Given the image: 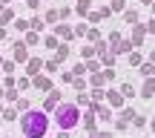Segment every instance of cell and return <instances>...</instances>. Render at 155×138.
Masks as SVG:
<instances>
[{"mask_svg": "<svg viewBox=\"0 0 155 138\" xmlns=\"http://www.w3.org/2000/svg\"><path fill=\"white\" fill-rule=\"evenodd\" d=\"M20 130L26 138H46L49 133V112L43 109H26L20 118Z\"/></svg>", "mask_w": 155, "mask_h": 138, "instance_id": "6da1fadb", "label": "cell"}, {"mask_svg": "<svg viewBox=\"0 0 155 138\" xmlns=\"http://www.w3.org/2000/svg\"><path fill=\"white\" fill-rule=\"evenodd\" d=\"M55 124L61 130H75L78 124H81V109H78V104H58L55 109Z\"/></svg>", "mask_w": 155, "mask_h": 138, "instance_id": "7a4b0ae2", "label": "cell"}, {"mask_svg": "<svg viewBox=\"0 0 155 138\" xmlns=\"http://www.w3.org/2000/svg\"><path fill=\"white\" fill-rule=\"evenodd\" d=\"M58 104H61V92H58V89H52V92H49V98H46V104H43V112L58 109Z\"/></svg>", "mask_w": 155, "mask_h": 138, "instance_id": "3957f363", "label": "cell"}, {"mask_svg": "<svg viewBox=\"0 0 155 138\" xmlns=\"http://www.w3.org/2000/svg\"><path fill=\"white\" fill-rule=\"evenodd\" d=\"M81 124H83V130H95V127H98V115H95V109L83 112V115H81Z\"/></svg>", "mask_w": 155, "mask_h": 138, "instance_id": "277c9868", "label": "cell"}, {"mask_svg": "<svg viewBox=\"0 0 155 138\" xmlns=\"http://www.w3.org/2000/svg\"><path fill=\"white\" fill-rule=\"evenodd\" d=\"M40 66H43V61H38V58H29V61H26V75L35 78V75L40 72Z\"/></svg>", "mask_w": 155, "mask_h": 138, "instance_id": "5b68a950", "label": "cell"}, {"mask_svg": "<svg viewBox=\"0 0 155 138\" xmlns=\"http://www.w3.org/2000/svg\"><path fill=\"white\" fill-rule=\"evenodd\" d=\"M29 46L26 43H23V40H17V43H15V61H29Z\"/></svg>", "mask_w": 155, "mask_h": 138, "instance_id": "8992f818", "label": "cell"}, {"mask_svg": "<svg viewBox=\"0 0 155 138\" xmlns=\"http://www.w3.org/2000/svg\"><path fill=\"white\" fill-rule=\"evenodd\" d=\"M32 86L43 89V92H52V83H49V78H43V75H35V78H32Z\"/></svg>", "mask_w": 155, "mask_h": 138, "instance_id": "52a82bcc", "label": "cell"}, {"mask_svg": "<svg viewBox=\"0 0 155 138\" xmlns=\"http://www.w3.org/2000/svg\"><path fill=\"white\" fill-rule=\"evenodd\" d=\"M144 35H147V29L135 23V32H132V46H141V43H144Z\"/></svg>", "mask_w": 155, "mask_h": 138, "instance_id": "ba28073f", "label": "cell"}, {"mask_svg": "<svg viewBox=\"0 0 155 138\" xmlns=\"http://www.w3.org/2000/svg\"><path fill=\"white\" fill-rule=\"evenodd\" d=\"M155 95V78H150V81L141 86V98H152Z\"/></svg>", "mask_w": 155, "mask_h": 138, "instance_id": "9c48e42d", "label": "cell"}, {"mask_svg": "<svg viewBox=\"0 0 155 138\" xmlns=\"http://www.w3.org/2000/svg\"><path fill=\"white\" fill-rule=\"evenodd\" d=\"M106 101H109L112 106H121V104H124V95L115 92V89H109V92H106Z\"/></svg>", "mask_w": 155, "mask_h": 138, "instance_id": "30bf717a", "label": "cell"}, {"mask_svg": "<svg viewBox=\"0 0 155 138\" xmlns=\"http://www.w3.org/2000/svg\"><path fill=\"white\" fill-rule=\"evenodd\" d=\"M129 49H132V40H124V38H121V43H118L112 52H115V55H124V52H129Z\"/></svg>", "mask_w": 155, "mask_h": 138, "instance_id": "8fae6325", "label": "cell"}, {"mask_svg": "<svg viewBox=\"0 0 155 138\" xmlns=\"http://www.w3.org/2000/svg\"><path fill=\"white\" fill-rule=\"evenodd\" d=\"M43 26H46V20H43V17H32V20H29V29H32V32H40Z\"/></svg>", "mask_w": 155, "mask_h": 138, "instance_id": "7c38bea8", "label": "cell"}, {"mask_svg": "<svg viewBox=\"0 0 155 138\" xmlns=\"http://www.w3.org/2000/svg\"><path fill=\"white\" fill-rule=\"evenodd\" d=\"M101 63H104L106 69H112V63H115V52H104V55H101Z\"/></svg>", "mask_w": 155, "mask_h": 138, "instance_id": "4fadbf2b", "label": "cell"}, {"mask_svg": "<svg viewBox=\"0 0 155 138\" xmlns=\"http://www.w3.org/2000/svg\"><path fill=\"white\" fill-rule=\"evenodd\" d=\"M106 83V72H95L92 75V86H104Z\"/></svg>", "mask_w": 155, "mask_h": 138, "instance_id": "5bb4252c", "label": "cell"}, {"mask_svg": "<svg viewBox=\"0 0 155 138\" xmlns=\"http://www.w3.org/2000/svg\"><path fill=\"white\" fill-rule=\"evenodd\" d=\"M66 55H69V43H61V46H58V55H55V61L61 63V61H63Z\"/></svg>", "mask_w": 155, "mask_h": 138, "instance_id": "9a60e30c", "label": "cell"}, {"mask_svg": "<svg viewBox=\"0 0 155 138\" xmlns=\"http://www.w3.org/2000/svg\"><path fill=\"white\" fill-rule=\"evenodd\" d=\"M12 20H15V12H0V26H6V23H12Z\"/></svg>", "mask_w": 155, "mask_h": 138, "instance_id": "2e32d148", "label": "cell"}, {"mask_svg": "<svg viewBox=\"0 0 155 138\" xmlns=\"http://www.w3.org/2000/svg\"><path fill=\"white\" fill-rule=\"evenodd\" d=\"M75 12H78V15H86V12H89V0H78V3H75Z\"/></svg>", "mask_w": 155, "mask_h": 138, "instance_id": "e0dca14e", "label": "cell"}, {"mask_svg": "<svg viewBox=\"0 0 155 138\" xmlns=\"http://www.w3.org/2000/svg\"><path fill=\"white\" fill-rule=\"evenodd\" d=\"M23 43H26V46H35V43H38V32H32V29H29V32H26V40H23Z\"/></svg>", "mask_w": 155, "mask_h": 138, "instance_id": "ac0fdd59", "label": "cell"}, {"mask_svg": "<svg viewBox=\"0 0 155 138\" xmlns=\"http://www.w3.org/2000/svg\"><path fill=\"white\" fill-rule=\"evenodd\" d=\"M121 95H124V98H132V95H135V86H132V83H124V86H121Z\"/></svg>", "mask_w": 155, "mask_h": 138, "instance_id": "d6986e66", "label": "cell"}, {"mask_svg": "<svg viewBox=\"0 0 155 138\" xmlns=\"http://www.w3.org/2000/svg\"><path fill=\"white\" fill-rule=\"evenodd\" d=\"M135 115H138V112H135V109H132V106H127V109H124V112H121V118H124V121H132V118H135Z\"/></svg>", "mask_w": 155, "mask_h": 138, "instance_id": "ffe728a7", "label": "cell"}, {"mask_svg": "<svg viewBox=\"0 0 155 138\" xmlns=\"http://www.w3.org/2000/svg\"><path fill=\"white\" fill-rule=\"evenodd\" d=\"M124 20H127V23H138V12H135V9H129L127 15H124Z\"/></svg>", "mask_w": 155, "mask_h": 138, "instance_id": "44dd1931", "label": "cell"}, {"mask_svg": "<svg viewBox=\"0 0 155 138\" xmlns=\"http://www.w3.org/2000/svg\"><path fill=\"white\" fill-rule=\"evenodd\" d=\"M129 63H132V66H141V63H144V58H141L138 52H132V55H129Z\"/></svg>", "mask_w": 155, "mask_h": 138, "instance_id": "7402d4cb", "label": "cell"}, {"mask_svg": "<svg viewBox=\"0 0 155 138\" xmlns=\"http://www.w3.org/2000/svg\"><path fill=\"white\" fill-rule=\"evenodd\" d=\"M124 6H127V0H112L109 9H112V12H124Z\"/></svg>", "mask_w": 155, "mask_h": 138, "instance_id": "603a6c76", "label": "cell"}, {"mask_svg": "<svg viewBox=\"0 0 155 138\" xmlns=\"http://www.w3.org/2000/svg\"><path fill=\"white\" fill-rule=\"evenodd\" d=\"M43 43H46V46H49V49H58V46H61V43H58V38H55V35H49V38H46V40H43Z\"/></svg>", "mask_w": 155, "mask_h": 138, "instance_id": "cb8c5ba5", "label": "cell"}, {"mask_svg": "<svg viewBox=\"0 0 155 138\" xmlns=\"http://www.w3.org/2000/svg\"><path fill=\"white\" fill-rule=\"evenodd\" d=\"M3 121H17V109H6L3 112Z\"/></svg>", "mask_w": 155, "mask_h": 138, "instance_id": "d4e9b609", "label": "cell"}, {"mask_svg": "<svg viewBox=\"0 0 155 138\" xmlns=\"http://www.w3.org/2000/svg\"><path fill=\"white\" fill-rule=\"evenodd\" d=\"M15 29L17 32H29V20H15Z\"/></svg>", "mask_w": 155, "mask_h": 138, "instance_id": "484cf974", "label": "cell"}, {"mask_svg": "<svg viewBox=\"0 0 155 138\" xmlns=\"http://www.w3.org/2000/svg\"><path fill=\"white\" fill-rule=\"evenodd\" d=\"M89 138H112V133H98V130H89Z\"/></svg>", "mask_w": 155, "mask_h": 138, "instance_id": "4316f807", "label": "cell"}, {"mask_svg": "<svg viewBox=\"0 0 155 138\" xmlns=\"http://www.w3.org/2000/svg\"><path fill=\"white\" fill-rule=\"evenodd\" d=\"M58 35H61V38H72V29L69 26H58Z\"/></svg>", "mask_w": 155, "mask_h": 138, "instance_id": "83f0119b", "label": "cell"}, {"mask_svg": "<svg viewBox=\"0 0 155 138\" xmlns=\"http://www.w3.org/2000/svg\"><path fill=\"white\" fill-rule=\"evenodd\" d=\"M26 109H32V106H29L26 98H20V101H17V112H26Z\"/></svg>", "mask_w": 155, "mask_h": 138, "instance_id": "f1b7e54d", "label": "cell"}, {"mask_svg": "<svg viewBox=\"0 0 155 138\" xmlns=\"http://www.w3.org/2000/svg\"><path fill=\"white\" fill-rule=\"evenodd\" d=\"M43 20H46V23H55V20H58V12H55V9H49V12H46V17H43Z\"/></svg>", "mask_w": 155, "mask_h": 138, "instance_id": "f546056e", "label": "cell"}, {"mask_svg": "<svg viewBox=\"0 0 155 138\" xmlns=\"http://www.w3.org/2000/svg\"><path fill=\"white\" fill-rule=\"evenodd\" d=\"M72 86H75V89H86V81H83V78H81V75H78V78H75V81H72Z\"/></svg>", "mask_w": 155, "mask_h": 138, "instance_id": "4dcf8cb0", "label": "cell"}, {"mask_svg": "<svg viewBox=\"0 0 155 138\" xmlns=\"http://www.w3.org/2000/svg\"><path fill=\"white\" fill-rule=\"evenodd\" d=\"M3 72L12 75V72H15V61H3Z\"/></svg>", "mask_w": 155, "mask_h": 138, "instance_id": "1f68e13d", "label": "cell"}, {"mask_svg": "<svg viewBox=\"0 0 155 138\" xmlns=\"http://www.w3.org/2000/svg\"><path fill=\"white\" fill-rule=\"evenodd\" d=\"M43 66H46V72H58V61H55V58H52V61H46Z\"/></svg>", "mask_w": 155, "mask_h": 138, "instance_id": "d6a6232c", "label": "cell"}, {"mask_svg": "<svg viewBox=\"0 0 155 138\" xmlns=\"http://www.w3.org/2000/svg\"><path fill=\"white\" fill-rule=\"evenodd\" d=\"M86 38H89V40H101V32H98V29H89Z\"/></svg>", "mask_w": 155, "mask_h": 138, "instance_id": "836d02e7", "label": "cell"}, {"mask_svg": "<svg viewBox=\"0 0 155 138\" xmlns=\"http://www.w3.org/2000/svg\"><path fill=\"white\" fill-rule=\"evenodd\" d=\"M72 72H75V78H78V75H83V72H86V66H83V63H75Z\"/></svg>", "mask_w": 155, "mask_h": 138, "instance_id": "e575fe53", "label": "cell"}, {"mask_svg": "<svg viewBox=\"0 0 155 138\" xmlns=\"http://www.w3.org/2000/svg\"><path fill=\"white\" fill-rule=\"evenodd\" d=\"M132 124H135V127H144L147 118H144V115H135V118H132Z\"/></svg>", "mask_w": 155, "mask_h": 138, "instance_id": "d590c367", "label": "cell"}, {"mask_svg": "<svg viewBox=\"0 0 155 138\" xmlns=\"http://www.w3.org/2000/svg\"><path fill=\"white\" fill-rule=\"evenodd\" d=\"M86 69H89V72H98V69H101V63H98V61H89V63H86Z\"/></svg>", "mask_w": 155, "mask_h": 138, "instance_id": "8d00e7d4", "label": "cell"}, {"mask_svg": "<svg viewBox=\"0 0 155 138\" xmlns=\"http://www.w3.org/2000/svg\"><path fill=\"white\" fill-rule=\"evenodd\" d=\"M98 12H101V17H109V15H112V9H109V6H101Z\"/></svg>", "mask_w": 155, "mask_h": 138, "instance_id": "74e56055", "label": "cell"}, {"mask_svg": "<svg viewBox=\"0 0 155 138\" xmlns=\"http://www.w3.org/2000/svg\"><path fill=\"white\" fill-rule=\"evenodd\" d=\"M29 83H32V78H23V81H17V86H20V89H29Z\"/></svg>", "mask_w": 155, "mask_h": 138, "instance_id": "f35d334b", "label": "cell"}, {"mask_svg": "<svg viewBox=\"0 0 155 138\" xmlns=\"http://www.w3.org/2000/svg\"><path fill=\"white\" fill-rule=\"evenodd\" d=\"M115 127H118V130H127V127H129V121H124V118H118V121H115Z\"/></svg>", "mask_w": 155, "mask_h": 138, "instance_id": "ab89813d", "label": "cell"}, {"mask_svg": "<svg viewBox=\"0 0 155 138\" xmlns=\"http://www.w3.org/2000/svg\"><path fill=\"white\" fill-rule=\"evenodd\" d=\"M58 138H72V130H61V133H58Z\"/></svg>", "mask_w": 155, "mask_h": 138, "instance_id": "60d3db41", "label": "cell"}, {"mask_svg": "<svg viewBox=\"0 0 155 138\" xmlns=\"http://www.w3.org/2000/svg\"><path fill=\"white\" fill-rule=\"evenodd\" d=\"M147 32H150V35H155V17H152L150 23H147Z\"/></svg>", "mask_w": 155, "mask_h": 138, "instance_id": "b9f144b4", "label": "cell"}, {"mask_svg": "<svg viewBox=\"0 0 155 138\" xmlns=\"http://www.w3.org/2000/svg\"><path fill=\"white\" fill-rule=\"evenodd\" d=\"M26 6H29V9H38V6H40V0H26Z\"/></svg>", "mask_w": 155, "mask_h": 138, "instance_id": "7bdbcfd3", "label": "cell"}, {"mask_svg": "<svg viewBox=\"0 0 155 138\" xmlns=\"http://www.w3.org/2000/svg\"><path fill=\"white\" fill-rule=\"evenodd\" d=\"M141 3H144V6H152V0H141Z\"/></svg>", "mask_w": 155, "mask_h": 138, "instance_id": "ee69618b", "label": "cell"}, {"mask_svg": "<svg viewBox=\"0 0 155 138\" xmlns=\"http://www.w3.org/2000/svg\"><path fill=\"white\" fill-rule=\"evenodd\" d=\"M150 61H152V63H155V52H152V55H150Z\"/></svg>", "mask_w": 155, "mask_h": 138, "instance_id": "f6af8a7d", "label": "cell"}, {"mask_svg": "<svg viewBox=\"0 0 155 138\" xmlns=\"http://www.w3.org/2000/svg\"><path fill=\"white\" fill-rule=\"evenodd\" d=\"M0 3H12V0H0Z\"/></svg>", "mask_w": 155, "mask_h": 138, "instance_id": "bcb514c9", "label": "cell"}, {"mask_svg": "<svg viewBox=\"0 0 155 138\" xmlns=\"http://www.w3.org/2000/svg\"><path fill=\"white\" fill-rule=\"evenodd\" d=\"M3 95H6V92H3V89H0V98H3Z\"/></svg>", "mask_w": 155, "mask_h": 138, "instance_id": "7dc6e473", "label": "cell"}, {"mask_svg": "<svg viewBox=\"0 0 155 138\" xmlns=\"http://www.w3.org/2000/svg\"><path fill=\"white\" fill-rule=\"evenodd\" d=\"M152 12H155V0H152Z\"/></svg>", "mask_w": 155, "mask_h": 138, "instance_id": "c3c4849f", "label": "cell"}, {"mask_svg": "<svg viewBox=\"0 0 155 138\" xmlns=\"http://www.w3.org/2000/svg\"><path fill=\"white\" fill-rule=\"evenodd\" d=\"M152 130H155V121H152Z\"/></svg>", "mask_w": 155, "mask_h": 138, "instance_id": "681fc988", "label": "cell"}, {"mask_svg": "<svg viewBox=\"0 0 155 138\" xmlns=\"http://www.w3.org/2000/svg\"><path fill=\"white\" fill-rule=\"evenodd\" d=\"M23 138H26V135H23Z\"/></svg>", "mask_w": 155, "mask_h": 138, "instance_id": "f907efd6", "label": "cell"}]
</instances>
